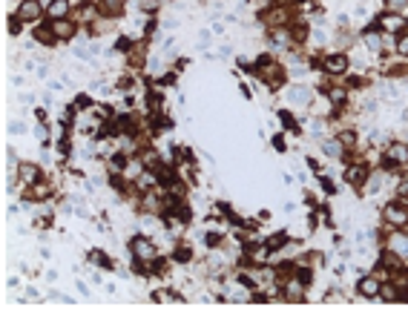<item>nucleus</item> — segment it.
<instances>
[{
  "mask_svg": "<svg viewBox=\"0 0 408 310\" xmlns=\"http://www.w3.org/2000/svg\"><path fill=\"white\" fill-rule=\"evenodd\" d=\"M382 216H385V221L391 224V227H406L408 224V207H403L400 201H394V204H385V210H382Z\"/></svg>",
  "mask_w": 408,
  "mask_h": 310,
  "instance_id": "nucleus-1",
  "label": "nucleus"
},
{
  "mask_svg": "<svg viewBox=\"0 0 408 310\" xmlns=\"http://www.w3.org/2000/svg\"><path fill=\"white\" fill-rule=\"evenodd\" d=\"M129 250H132V256H135V258H141V261L156 258V247H153V241H150V239H144V236L132 239V241H129Z\"/></svg>",
  "mask_w": 408,
  "mask_h": 310,
  "instance_id": "nucleus-2",
  "label": "nucleus"
},
{
  "mask_svg": "<svg viewBox=\"0 0 408 310\" xmlns=\"http://www.w3.org/2000/svg\"><path fill=\"white\" fill-rule=\"evenodd\" d=\"M385 161H388V167H391V164H406L408 161V147L406 144H391V147L385 150Z\"/></svg>",
  "mask_w": 408,
  "mask_h": 310,
  "instance_id": "nucleus-3",
  "label": "nucleus"
},
{
  "mask_svg": "<svg viewBox=\"0 0 408 310\" xmlns=\"http://www.w3.org/2000/svg\"><path fill=\"white\" fill-rule=\"evenodd\" d=\"M325 72H331V75H342V72H348V58H342V55L328 58V61H325Z\"/></svg>",
  "mask_w": 408,
  "mask_h": 310,
  "instance_id": "nucleus-4",
  "label": "nucleus"
},
{
  "mask_svg": "<svg viewBox=\"0 0 408 310\" xmlns=\"http://www.w3.org/2000/svg\"><path fill=\"white\" fill-rule=\"evenodd\" d=\"M302 293H305V281H302V279L287 281V287H284V296H287L290 302H302Z\"/></svg>",
  "mask_w": 408,
  "mask_h": 310,
  "instance_id": "nucleus-5",
  "label": "nucleus"
},
{
  "mask_svg": "<svg viewBox=\"0 0 408 310\" xmlns=\"http://www.w3.org/2000/svg\"><path fill=\"white\" fill-rule=\"evenodd\" d=\"M37 15H40V3H37V0H26V3L18 9V17H20V20H32V17H37Z\"/></svg>",
  "mask_w": 408,
  "mask_h": 310,
  "instance_id": "nucleus-6",
  "label": "nucleus"
},
{
  "mask_svg": "<svg viewBox=\"0 0 408 310\" xmlns=\"http://www.w3.org/2000/svg\"><path fill=\"white\" fill-rule=\"evenodd\" d=\"M379 290H382V284H379L377 279H371V276H368V279H362V281H359V293H362V296H368V299H374V296H379Z\"/></svg>",
  "mask_w": 408,
  "mask_h": 310,
  "instance_id": "nucleus-7",
  "label": "nucleus"
},
{
  "mask_svg": "<svg viewBox=\"0 0 408 310\" xmlns=\"http://www.w3.org/2000/svg\"><path fill=\"white\" fill-rule=\"evenodd\" d=\"M379 23H382V29H385V32H400L403 26H406V20H403L400 15H394V12H391V15H382V20H379Z\"/></svg>",
  "mask_w": 408,
  "mask_h": 310,
  "instance_id": "nucleus-8",
  "label": "nucleus"
},
{
  "mask_svg": "<svg viewBox=\"0 0 408 310\" xmlns=\"http://www.w3.org/2000/svg\"><path fill=\"white\" fill-rule=\"evenodd\" d=\"M52 32H55L58 37H72V34H75V26L66 23V20H58V23H52Z\"/></svg>",
  "mask_w": 408,
  "mask_h": 310,
  "instance_id": "nucleus-9",
  "label": "nucleus"
},
{
  "mask_svg": "<svg viewBox=\"0 0 408 310\" xmlns=\"http://www.w3.org/2000/svg\"><path fill=\"white\" fill-rule=\"evenodd\" d=\"M98 6H101L106 15H118V12L124 9V3H121V0H98Z\"/></svg>",
  "mask_w": 408,
  "mask_h": 310,
  "instance_id": "nucleus-10",
  "label": "nucleus"
},
{
  "mask_svg": "<svg viewBox=\"0 0 408 310\" xmlns=\"http://www.w3.org/2000/svg\"><path fill=\"white\" fill-rule=\"evenodd\" d=\"M18 175H20L26 184H35V175H37V170H35L32 164H20V167H18Z\"/></svg>",
  "mask_w": 408,
  "mask_h": 310,
  "instance_id": "nucleus-11",
  "label": "nucleus"
},
{
  "mask_svg": "<svg viewBox=\"0 0 408 310\" xmlns=\"http://www.w3.org/2000/svg\"><path fill=\"white\" fill-rule=\"evenodd\" d=\"M290 101H293V103H299V106H305V103L311 101V92H308V89H302V86H296V89L290 92Z\"/></svg>",
  "mask_w": 408,
  "mask_h": 310,
  "instance_id": "nucleus-12",
  "label": "nucleus"
},
{
  "mask_svg": "<svg viewBox=\"0 0 408 310\" xmlns=\"http://www.w3.org/2000/svg\"><path fill=\"white\" fill-rule=\"evenodd\" d=\"M66 9H69V3H66V0H55V3H52V6H49V15H52V17H58V20H61L63 15H66Z\"/></svg>",
  "mask_w": 408,
  "mask_h": 310,
  "instance_id": "nucleus-13",
  "label": "nucleus"
},
{
  "mask_svg": "<svg viewBox=\"0 0 408 310\" xmlns=\"http://www.w3.org/2000/svg\"><path fill=\"white\" fill-rule=\"evenodd\" d=\"M362 178H365V167H362V164H356V167L348 170V181H351V184H356V181H362Z\"/></svg>",
  "mask_w": 408,
  "mask_h": 310,
  "instance_id": "nucleus-14",
  "label": "nucleus"
},
{
  "mask_svg": "<svg viewBox=\"0 0 408 310\" xmlns=\"http://www.w3.org/2000/svg\"><path fill=\"white\" fill-rule=\"evenodd\" d=\"M325 153L331 155V158H339L342 155V144L339 141H325Z\"/></svg>",
  "mask_w": 408,
  "mask_h": 310,
  "instance_id": "nucleus-15",
  "label": "nucleus"
},
{
  "mask_svg": "<svg viewBox=\"0 0 408 310\" xmlns=\"http://www.w3.org/2000/svg\"><path fill=\"white\" fill-rule=\"evenodd\" d=\"M365 43H368L371 49H379V46H382V40H379L377 32H365Z\"/></svg>",
  "mask_w": 408,
  "mask_h": 310,
  "instance_id": "nucleus-16",
  "label": "nucleus"
},
{
  "mask_svg": "<svg viewBox=\"0 0 408 310\" xmlns=\"http://www.w3.org/2000/svg\"><path fill=\"white\" fill-rule=\"evenodd\" d=\"M379 293H382V296H385V299H388V302H397V290H394V287H391V284H385V287H382V290H379Z\"/></svg>",
  "mask_w": 408,
  "mask_h": 310,
  "instance_id": "nucleus-17",
  "label": "nucleus"
},
{
  "mask_svg": "<svg viewBox=\"0 0 408 310\" xmlns=\"http://www.w3.org/2000/svg\"><path fill=\"white\" fill-rule=\"evenodd\" d=\"M385 6H388L391 12H400L403 6H408V0H385Z\"/></svg>",
  "mask_w": 408,
  "mask_h": 310,
  "instance_id": "nucleus-18",
  "label": "nucleus"
},
{
  "mask_svg": "<svg viewBox=\"0 0 408 310\" xmlns=\"http://www.w3.org/2000/svg\"><path fill=\"white\" fill-rule=\"evenodd\" d=\"M126 175H141V164L138 161H129L126 164Z\"/></svg>",
  "mask_w": 408,
  "mask_h": 310,
  "instance_id": "nucleus-19",
  "label": "nucleus"
},
{
  "mask_svg": "<svg viewBox=\"0 0 408 310\" xmlns=\"http://www.w3.org/2000/svg\"><path fill=\"white\" fill-rule=\"evenodd\" d=\"M328 98H331L334 103H342V101H345V92H342V89H331V95H328Z\"/></svg>",
  "mask_w": 408,
  "mask_h": 310,
  "instance_id": "nucleus-20",
  "label": "nucleus"
},
{
  "mask_svg": "<svg viewBox=\"0 0 408 310\" xmlns=\"http://www.w3.org/2000/svg\"><path fill=\"white\" fill-rule=\"evenodd\" d=\"M141 9L144 12H153V9H158V0H141Z\"/></svg>",
  "mask_w": 408,
  "mask_h": 310,
  "instance_id": "nucleus-21",
  "label": "nucleus"
},
{
  "mask_svg": "<svg viewBox=\"0 0 408 310\" xmlns=\"http://www.w3.org/2000/svg\"><path fill=\"white\" fill-rule=\"evenodd\" d=\"M187 258H190V250H187V247L176 250V261H187Z\"/></svg>",
  "mask_w": 408,
  "mask_h": 310,
  "instance_id": "nucleus-22",
  "label": "nucleus"
},
{
  "mask_svg": "<svg viewBox=\"0 0 408 310\" xmlns=\"http://www.w3.org/2000/svg\"><path fill=\"white\" fill-rule=\"evenodd\" d=\"M250 6H253V9H256V12H262L265 6H270V0H253Z\"/></svg>",
  "mask_w": 408,
  "mask_h": 310,
  "instance_id": "nucleus-23",
  "label": "nucleus"
},
{
  "mask_svg": "<svg viewBox=\"0 0 408 310\" xmlns=\"http://www.w3.org/2000/svg\"><path fill=\"white\" fill-rule=\"evenodd\" d=\"M397 49H400V52H403V55H408V37H406V34H403V37H400V46H397Z\"/></svg>",
  "mask_w": 408,
  "mask_h": 310,
  "instance_id": "nucleus-24",
  "label": "nucleus"
},
{
  "mask_svg": "<svg viewBox=\"0 0 408 310\" xmlns=\"http://www.w3.org/2000/svg\"><path fill=\"white\" fill-rule=\"evenodd\" d=\"M35 195H37V198H43V195H49V187L43 184V187H35Z\"/></svg>",
  "mask_w": 408,
  "mask_h": 310,
  "instance_id": "nucleus-25",
  "label": "nucleus"
},
{
  "mask_svg": "<svg viewBox=\"0 0 408 310\" xmlns=\"http://www.w3.org/2000/svg\"><path fill=\"white\" fill-rule=\"evenodd\" d=\"M354 141H356L354 132H342V144H354Z\"/></svg>",
  "mask_w": 408,
  "mask_h": 310,
  "instance_id": "nucleus-26",
  "label": "nucleus"
}]
</instances>
